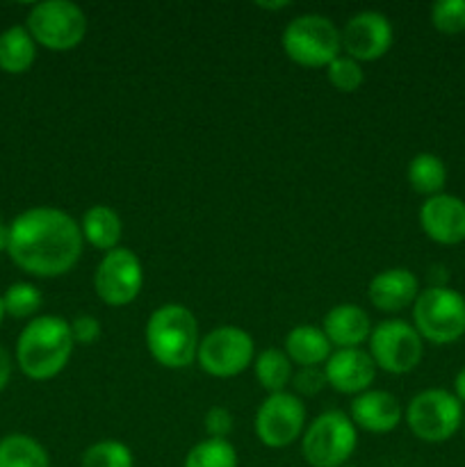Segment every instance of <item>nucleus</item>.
Returning a JSON list of instances; mask_svg holds the SVG:
<instances>
[{"label": "nucleus", "instance_id": "423d86ee", "mask_svg": "<svg viewBox=\"0 0 465 467\" xmlns=\"http://www.w3.org/2000/svg\"><path fill=\"white\" fill-rule=\"evenodd\" d=\"M358 445V429L342 410H326L305 427L301 454L310 467H345Z\"/></svg>", "mask_w": 465, "mask_h": 467}, {"label": "nucleus", "instance_id": "72a5a7b5", "mask_svg": "<svg viewBox=\"0 0 465 467\" xmlns=\"http://www.w3.org/2000/svg\"><path fill=\"white\" fill-rule=\"evenodd\" d=\"M454 397L460 401V404H465V365L454 377Z\"/></svg>", "mask_w": 465, "mask_h": 467}, {"label": "nucleus", "instance_id": "f704fd0d", "mask_svg": "<svg viewBox=\"0 0 465 467\" xmlns=\"http://www.w3.org/2000/svg\"><path fill=\"white\" fill-rule=\"evenodd\" d=\"M258 7L267 9V12H276V9L290 7V3H287V0H283V3H258Z\"/></svg>", "mask_w": 465, "mask_h": 467}, {"label": "nucleus", "instance_id": "39448f33", "mask_svg": "<svg viewBox=\"0 0 465 467\" xmlns=\"http://www.w3.org/2000/svg\"><path fill=\"white\" fill-rule=\"evenodd\" d=\"M413 327L433 345H451L465 336V296L447 285L419 290L413 304Z\"/></svg>", "mask_w": 465, "mask_h": 467}, {"label": "nucleus", "instance_id": "aec40b11", "mask_svg": "<svg viewBox=\"0 0 465 467\" xmlns=\"http://www.w3.org/2000/svg\"><path fill=\"white\" fill-rule=\"evenodd\" d=\"M82 240L89 242L98 251H114L119 249V240L123 235V223L117 210L109 205H91L80 222Z\"/></svg>", "mask_w": 465, "mask_h": 467}, {"label": "nucleus", "instance_id": "f3484780", "mask_svg": "<svg viewBox=\"0 0 465 467\" xmlns=\"http://www.w3.org/2000/svg\"><path fill=\"white\" fill-rule=\"evenodd\" d=\"M349 418L356 429H363L367 433H390L399 427L401 406L392 392L367 390L354 397Z\"/></svg>", "mask_w": 465, "mask_h": 467}, {"label": "nucleus", "instance_id": "f257e3e1", "mask_svg": "<svg viewBox=\"0 0 465 467\" xmlns=\"http://www.w3.org/2000/svg\"><path fill=\"white\" fill-rule=\"evenodd\" d=\"M80 223L59 208H30L7 226L12 263L36 278H57L71 272L82 255Z\"/></svg>", "mask_w": 465, "mask_h": 467}, {"label": "nucleus", "instance_id": "ddd939ff", "mask_svg": "<svg viewBox=\"0 0 465 467\" xmlns=\"http://www.w3.org/2000/svg\"><path fill=\"white\" fill-rule=\"evenodd\" d=\"M342 50L356 62H377L392 48V23L381 12H358L342 27Z\"/></svg>", "mask_w": 465, "mask_h": 467}, {"label": "nucleus", "instance_id": "7c9ffc66", "mask_svg": "<svg viewBox=\"0 0 465 467\" xmlns=\"http://www.w3.org/2000/svg\"><path fill=\"white\" fill-rule=\"evenodd\" d=\"M100 333H103V327L94 315H78L71 322V336L76 345H94Z\"/></svg>", "mask_w": 465, "mask_h": 467}, {"label": "nucleus", "instance_id": "473e14b6", "mask_svg": "<svg viewBox=\"0 0 465 467\" xmlns=\"http://www.w3.org/2000/svg\"><path fill=\"white\" fill-rule=\"evenodd\" d=\"M9 379H12V356H9L7 349L0 345V392L7 388Z\"/></svg>", "mask_w": 465, "mask_h": 467}, {"label": "nucleus", "instance_id": "f03ea898", "mask_svg": "<svg viewBox=\"0 0 465 467\" xmlns=\"http://www.w3.org/2000/svg\"><path fill=\"white\" fill-rule=\"evenodd\" d=\"M71 324L57 315L30 319L16 340V365L32 381H50L73 356Z\"/></svg>", "mask_w": 465, "mask_h": 467}, {"label": "nucleus", "instance_id": "20e7f679", "mask_svg": "<svg viewBox=\"0 0 465 467\" xmlns=\"http://www.w3.org/2000/svg\"><path fill=\"white\" fill-rule=\"evenodd\" d=\"M287 59L305 68H324L342 55V35L331 18L301 14L292 18L281 36Z\"/></svg>", "mask_w": 465, "mask_h": 467}, {"label": "nucleus", "instance_id": "6e6552de", "mask_svg": "<svg viewBox=\"0 0 465 467\" xmlns=\"http://www.w3.org/2000/svg\"><path fill=\"white\" fill-rule=\"evenodd\" d=\"M26 27L35 44L48 50H73L87 36V16L76 3L68 0H44L30 9Z\"/></svg>", "mask_w": 465, "mask_h": 467}, {"label": "nucleus", "instance_id": "c756f323", "mask_svg": "<svg viewBox=\"0 0 465 467\" xmlns=\"http://www.w3.org/2000/svg\"><path fill=\"white\" fill-rule=\"evenodd\" d=\"M203 427L208 438H217V441H226L232 431V415L231 410L223 409V406H212V409L205 413Z\"/></svg>", "mask_w": 465, "mask_h": 467}, {"label": "nucleus", "instance_id": "4468645a", "mask_svg": "<svg viewBox=\"0 0 465 467\" xmlns=\"http://www.w3.org/2000/svg\"><path fill=\"white\" fill-rule=\"evenodd\" d=\"M419 226L424 235L440 246L465 242V201L454 194H436L419 208Z\"/></svg>", "mask_w": 465, "mask_h": 467}, {"label": "nucleus", "instance_id": "b1692460", "mask_svg": "<svg viewBox=\"0 0 465 467\" xmlns=\"http://www.w3.org/2000/svg\"><path fill=\"white\" fill-rule=\"evenodd\" d=\"M0 467H50V456L32 436L9 433L0 441Z\"/></svg>", "mask_w": 465, "mask_h": 467}, {"label": "nucleus", "instance_id": "2eb2a0df", "mask_svg": "<svg viewBox=\"0 0 465 467\" xmlns=\"http://www.w3.org/2000/svg\"><path fill=\"white\" fill-rule=\"evenodd\" d=\"M324 377L326 386L340 395H363L377 379V365H374L369 351L358 349H336L324 363Z\"/></svg>", "mask_w": 465, "mask_h": 467}, {"label": "nucleus", "instance_id": "c85d7f7f", "mask_svg": "<svg viewBox=\"0 0 465 467\" xmlns=\"http://www.w3.org/2000/svg\"><path fill=\"white\" fill-rule=\"evenodd\" d=\"M431 26L447 36L465 32V0H438V3H433Z\"/></svg>", "mask_w": 465, "mask_h": 467}, {"label": "nucleus", "instance_id": "6ab92c4d", "mask_svg": "<svg viewBox=\"0 0 465 467\" xmlns=\"http://www.w3.org/2000/svg\"><path fill=\"white\" fill-rule=\"evenodd\" d=\"M283 351L292 360V365L319 368L333 354V347L322 328L313 327V324H299L285 336V349Z\"/></svg>", "mask_w": 465, "mask_h": 467}, {"label": "nucleus", "instance_id": "cd10ccee", "mask_svg": "<svg viewBox=\"0 0 465 467\" xmlns=\"http://www.w3.org/2000/svg\"><path fill=\"white\" fill-rule=\"evenodd\" d=\"M326 76L328 82H331L337 91H342V94H354V91H358L365 82V73L360 62L346 57V55H340V57L333 59V62L328 64Z\"/></svg>", "mask_w": 465, "mask_h": 467}, {"label": "nucleus", "instance_id": "dca6fc26", "mask_svg": "<svg viewBox=\"0 0 465 467\" xmlns=\"http://www.w3.org/2000/svg\"><path fill=\"white\" fill-rule=\"evenodd\" d=\"M419 295V283L410 269L390 267L378 272L369 281L367 296L372 306L381 313H399L415 304Z\"/></svg>", "mask_w": 465, "mask_h": 467}, {"label": "nucleus", "instance_id": "9d476101", "mask_svg": "<svg viewBox=\"0 0 465 467\" xmlns=\"http://www.w3.org/2000/svg\"><path fill=\"white\" fill-rule=\"evenodd\" d=\"M196 360L210 377L232 379L255 360V342L244 328L219 327L201 340Z\"/></svg>", "mask_w": 465, "mask_h": 467}, {"label": "nucleus", "instance_id": "e433bc0d", "mask_svg": "<svg viewBox=\"0 0 465 467\" xmlns=\"http://www.w3.org/2000/svg\"><path fill=\"white\" fill-rule=\"evenodd\" d=\"M5 304H3V296H0V324H3V319H5Z\"/></svg>", "mask_w": 465, "mask_h": 467}, {"label": "nucleus", "instance_id": "5701e85b", "mask_svg": "<svg viewBox=\"0 0 465 467\" xmlns=\"http://www.w3.org/2000/svg\"><path fill=\"white\" fill-rule=\"evenodd\" d=\"M253 372L258 379L260 388L267 390V395L285 392V388L292 383V360L283 349H264L255 356Z\"/></svg>", "mask_w": 465, "mask_h": 467}, {"label": "nucleus", "instance_id": "393cba45", "mask_svg": "<svg viewBox=\"0 0 465 467\" xmlns=\"http://www.w3.org/2000/svg\"><path fill=\"white\" fill-rule=\"evenodd\" d=\"M182 467H237V451L228 441L205 438L187 451Z\"/></svg>", "mask_w": 465, "mask_h": 467}, {"label": "nucleus", "instance_id": "a878e982", "mask_svg": "<svg viewBox=\"0 0 465 467\" xmlns=\"http://www.w3.org/2000/svg\"><path fill=\"white\" fill-rule=\"evenodd\" d=\"M80 467H135V456L123 442L98 441L82 451Z\"/></svg>", "mask_w": 465, "mask_h": 467}, {"label": "nucleus", "instance_id": "58836bf2", "mask_svg": "<svg viewBox=\"0 0 465 467\" xmlns=\"http://www.w3.org/2000/svg\"><path fill=\"white\" fill-rule=\"evenodd\" d=\"M345 467H349V465H345Z\"/></svg>", "mask_w": 465, "mask_h": 467}, {"label": "nucleus", "instance_id": "a211bd4d", "mask_svg": "<svg viewBox=\"0 0 465 467\" xmlns=\"http://www.w3.org/2000/svg\"><path fill=\"white\" fill-rule=\"evenodd\" d=\"M322 331L336 349H358L365 340H369L372 319L360 306L337 304L324 317Z\"/></svg>", "mask_w": 465, "mask_h": 467}, {"label": "nucleus", "instance_id": "c9c22d12", "mask_svg": "<svg viewBox=\"0 0 465 467\" xmlns=\"http://www.w3.org/2000/svg\"><path fill=\"white\" fill-rule=\"evenodd\" d=\"M5 246H7V228H5L3 219H0V251H5Z\"/></svg>", "mask_w": 465, "mask_h": 467}, {"label": "nucleus", "instance_id": "0eeeda50", "mask_svg": "<svg viewBox=\"0 0 465 467\" xmlns=\"http://www.w3.org/2000/svg\"><path fill=\"white\" fill-rule=\"evenodd\" d=\"M410 433L422 442H447L463 427V404L454 397V392L442 388H429L418 392L406 406L404 415Z\"/></svg>", "mask_w": 465, "mask_h": 467}, {"label": "nucleus", "instance_id": "7ed1b4c3", "mask_svg": "<svg viewBox=\"0 0 465 467\" xmlns=\"http://www.w3.org/2000/svg\"><path fill=\"white\" fill-rule=\"evenodd\" d=\"M146 347L158 365L167 369L190 368L199 354V322L182 304H164L146 322Z\"/></svg>", "mask_w": 465, "mask_h": 467}, {"label": "nucleus", "instance_id": "4c0bfd02", "mask_svg": "<svg viewBox=\"0 0 465 467\" xmlns=\"http://www.w3.org/2000/svg\"><path fill=\"white\" fill-rule=\"evenodd\" d=\"M463 429H465V420H463Z\"/></svg>", "mask_w": 465, "mask_h": 467}, {"label": "nucleus", "instance_id": "412c9836", "mask_svg": "<svg viewBox=\"0 0 465 467\" xmlns=\"http://www.w3.org/2000/svg\"><path fill=\"white\" fill-rule=\"evenodd\" d=\"M36 44L26 26H12L0 35V68L21 76L35 64Z\"/></svg>", "mask_w": 465, "mask_h": 467}, {"label": "nucleus", "instance_id": "bb28decb", "mask_svg": "<svg viewBox=\"0 0 465 467\" xmlns=\"http://www.w3.org/2000/svg\"><path fill=\"white\" fill-rule=\"evenodd\" d=\"M3 304H5V313L14 319H27L39 313L41 304V292L39 287H35L32 283H14L5 290L3 295Z\"/></svg>", "mask_w": 465, "mask_h": 467}, {"label": "nucleus", "instance_id": "1a4fd4ad", "mask_svg": "<svg viewBox=\"0 0 465 467\" xmlns=\"http://www.w3.org/2000/svg\"><path fill=\"white\" fill-rule=\"evenodd\" d=\"M369 356L377 369L388 374H408L424 356V340L413 324L404 319H383L369 333Z\"/></svg>", "mask_w": 465, "mask_h": 467}, {"label": "nucleus", "instance_id": "9b49d317", "mask_svg": "<svg viewBox=\"0 0 465 467\" xmlns=\"http://www.w3.org/2000/svg\"><path fill=\"white\" fill-rule=\"evenodd\" d=\"M305 431V406L299 395H267L255 413V436L269 450H283L299 441Z\"/></svg>", "mask_w": 465, "mask_h": 467}, {"label": "nucleus", "instance_id": "f8f14e48", "mask_svg": "<svg viewBox=\"0 0 465 467\" xmlns=\"http://www.w3.org/2000/svg\"><path fill=\"white\" fill-rule=\"evenodd\" d=\"M144 285V267L135 251L119 246L100 258L94 274V290L103 304L112 308L132 304Z\"/></svg>", "mask_w": 465, "mask_h": 467}, {"label": "nucleus", "instance_id": "4be33fe9", "mask_svg": "<svg viewBox=\"0 0 465 467\" xmlns=\"http://www.w3.org/2000/svg\"><path fill=\"white\" fill-rule=\"evenodd\" d=\"M406 178H408L410 190L418 192V194L431 196L442 194L447 185V167L438 155L433 153H418L408 162L406 169Z\"/></svg>", "mask_w": 465, "mask_h": 467}, {"label": "nucleus", "instance_id": "2f4dec72", "mask_svg": "<svg viewBox=\"0 0 465 467\" xmlns=\"http://www.w3.org/2000/svg\"><path fill=\"white\" fill-rule=\"evenodd\" d=\"M292 386L299 395L313 397L326 386V377H324V369L319 368H301L299 372L292 377Z\"/></svg>", "mask_w": 465, "mask_h": 467}]
</instances>
